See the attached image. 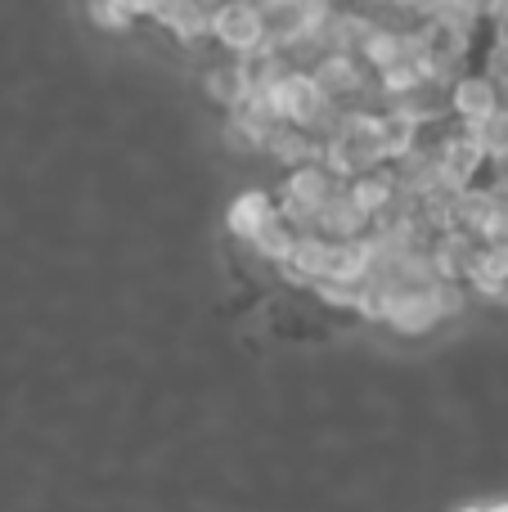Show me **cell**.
I'll return each mask as SVG.
<instances>
[{"instance_id":"6da1fadb","label":"cell","mask_w":508,"mask_h":512,"mask_svg":"<svg viewBox=\"0 0 508 512\" xmlns=\"http://www.w3.org/2000/svg\"><path fill=\"white\" fill-rule=\"evenodd\" d=\"M329 162L333 176L351 180L378 171L392 158V144H387V117L383 113H342L338 126L329 131V144L320 153Z\"/></svg>"},{"instance_id":"7a4b0ae2","label":"cell","mask_w":508,"mask_h":512,"mask_svg":"<svg viewBox=\"0 0 508 512\" xmlns=\"http://www.w3.org/2000/svg\"><path fill=\"white\" fill-rule=\"evenodd\" d=\"M261 90H266V99L275 104L279 122L302 126V131H315V126L333 113V99L324 95L315 72H306V68H279Z\"/></svg>"},{"instance_id":"3957f363","label":"cell","mask_w":508,"mask_h":512,"mask_svg":"<svg viewBox=\"0 0 508 512\" xmlns=\"http://www.w3.org/2000/svg\"><path fill=\"white\" fill-rule=\"evenodd\" d=\"M338 189H342V176H333L329 162H302V167L288 171L284 189H279V212L306 230V225H311V216L320 212V207L329 203Z\"/></svg>"},{"instance_id":"277c9868","label":"cell","mask_w":508,"mask_h":512,"mask_svg":"<svg viewBox=\"0 0 508 512\" xmlns=\"http://www.w3.org/2000/svg\"><path fill=\"white\" fill-rule=\"evenodd\" d=\"M212 41L234 59H252L266 50V23H261L257 0H221L212 9Z\"/></svg>"},{"instance_id":"5b68a950","label":"cell","mask_w":508,"mask_h":512,"mask_svg":"<svg viewBox=\"0 0 508 512\" xmlns=\"http://www.w3.org/2000/svg\"><path fill=\"white\" fill-rule=\"evenodd\" d=\"M261 23H266V50L284 54L288 45L311 41L324 27V5L320 0H257Z\"/></svg>"},{"instance_id":"8992f818","label":"cell","mask_w":508,"mask_h":512,"mask_svg":"<svg viewBox=\"0 0 508 512\" xmlns=\"http://www.w3.org/2000/svg\"><path fill=\"white\" fill-rule=\"evenodd\" d=\"M446 104L464 126H482L486 117H495L504 108V90H500V81L486 77V72H468V77H455Z\"/></svg>"},{"instance_id":"52a82bcc","label":"cell","mask_w":508,"mask_h":512,"mask_svg":"<svg viewBox=\"0 0 508 512\" xmlns=\"http://www.w3.org/2000/svg\"><path fill=\"white\" fill-rule=\"evenodd\" d=\"M369 225H374V216L365 212V207L351 198L347 180H342V189L329 198V203L320 207V212L311 216V225H306V234H320V239H365Z\"/></svg>"},{"instance_id":"ba28073f","label":"cell","mask_w":508,"mask_h":512,"mask_svg":"<svg viewBox=\"0 0 508 512\" xmlns=\"http://www.w3.org/2000/svg\"><path fill=\"white\" fill-rule=\"evenodd\" d=\"M315 81H320L324 95H329L333 108H338V104H347V99H356L360 90H365V68H360L356 54L333 50L315 63Z\"/></svg>"},{"instance_id":"9c48e42d","label":"cell","mask_w":508,"mask_h":512,"mask_svg":"<svg viewBox=\"0 0 508 512\" xmlns=\"http://www.w3.org/2000/svg\"><path fill=\"white\" fill-rule=\"evenodd\" d=\"M158 18L176 41H198V36H212V5L207 0H162Z\"/></svg>"},{"instance_id":"30bf717a","label":"cell","mask_w":508,"mask_h":512,"mask_svg":"<svg viewBox=\"0 0 508 512\" xmlns=\"http://www.w3.org/2000/svg\"><path fill=\"white\" fill-rule=\"evenodd\" d=\"M275 216H279V203H275V198L261 194V189H248V194H239V198L230 203L225 221H230V230L239 234L243 243H252L270 221H275Z\"/></svg>"},{"instance_id":"8fae6325","label":"cell","mask_w":508,"mask_h":512,"mask_svg":"<svg viewBox=\"0 0 508 512\" xmlns=\"http://www.w3.org/2000/svg\"><path fill=\"white\" fill-rule=\"evenodd\" d=\"M468 283L486 297H500L508 283V243H482L473 256V270H468Z\"/></svg>"},{"instance_id":"7c38bea8","label":"cell","mask_w":508,"mask_h":512,"mask_svg":"<svg viewBox=\"0 0 508 512\" xmlns=\"http://www.w3.org/2000/svg\"><path fill=\"white\" fill-rule=\"evenodd\" d=\"M207 95L216 99V104L234 108L243 95L252 90V77H248V59H230V63H216L212 72H207Z\"/></svg>"},{"instance_id":"4fadbf2b","label":"cell","mask_w":508,"mask_h":512,"mask_svg":"<svg viewBox=\"0 0 508 512\" xmlns=\"http://www.w3.org/2000/svg\"><path fill=\"white\" fill-rule=\"evenodd\" d=\"M468 131L477 135V144L486 149V158H495V162L508 158V104L495 117H486L482 126H468Z\"/></svg>"},{"instance_id":"5bb4252c","label":"cell","mask_w":508,"mask_h":512,"mask_svg":"<svg viewBox=\"0 0 508 512\" xmlns=\"http://www.w3.org/2000/svg\"><path fill=\"white\" fill-rule=\"evenodd\" d=\"M90 18H95V27H104V32H131L135 27V14H126L113 0H90Z\"/></svg>"},{"instance_id":"9a60e30c","label":"cell","mask_w":508,"mask_h":512,"mask_svg":"<svg viewBox=\"0 0 508 512\" xmlns=\"http://www.w3.org/2000/svg\"><path fill=\"white\" fill-rule=\"evenodd\" d=\"M113 5H122L126 9V14H135V18H144V14H158V5H162V0H113Z\"/></svg>"},{"instance_id":"2e32d148","label":"cell","mask_w":508,"mask_h":512,"mask_svg":"<svg viewBox=\"0 0 508 512\" xmlns=\"http://www.w3.org/2000/svg\"><path fill=\"white\" fill-rule=\"evenodd\" d=\"M491 18H495V36H500V45H508V0H495Z\"/></svg>"},{"instance_id":"e0dca14e","label":"cell","mask_w":508,"mask_h":512,"mask_svg":"<svg viewBox=\"0 0 508 512\" xmlns=\"http://www.w3.org/2000/svg\"><path fill=\"white\" fill-rule=\"evenodd\" d=\"M468 512H508V504H482V508H468Z\"/></svg>"}]
</instances>
